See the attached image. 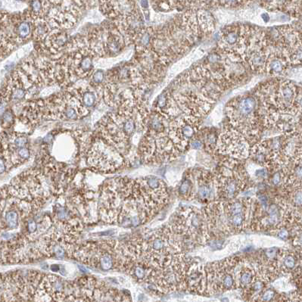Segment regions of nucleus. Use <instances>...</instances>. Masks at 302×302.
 Returning a JSON list of instances; mask_svg holds the SVG:
<instances>
[{
  "label": "nucleus",
  "instance_id": "nucleus-1",
  "mask_svg": "<svg viewBox=\"0 0 302 302\" xmlns=\"http://www.w3.org/2000/svg\"><path fill=\"white\" fill-rule=\"evenodd\" d=\"M262 125L283 134L301 131V88L289 80L277 79L255 91Z\"/></svg>",
  "mask_w": 302,
  "mask_h": 302
},
{
  "label": "nucleus",
  "instance_id": "nucleus-2",
  "mask_svg": "<svg viewBox=\"0 0 302 302\" xmlns=\"http://www.w3.org/2000/svg\"><path fill=\"white\" fill-rule=\"evenodd\" d=\"M226 111L231 127L242 134L248 143H256L263 126L257 97L251 95L236 97L229 102Z\"/></svg>",
  "mask_w": 302,
  "mask_h": 302
},
{
  "label": "nucleus",
  "instance_id": "nucleus-3",
  "mask_svg": "<svg viewBox=\"0 0 302 302\" xmlns=\"http://www.w3.org/2000/svg\"><path fill=\"white\" fill-rule=\"evenodd\" d=\"M218 200L228 201L245 191L249 177L240 160L227 157L221 161L213 175Z\"/></svg>",
  "mask_w": 302,
  "mask_h": 302
},
{
  "label": "nucleus",
  "instance_id": "nucleus-4",
  "mask_svg": "<svg viewBox=\"0 0 302 302\" xmlns=\"http://www.w3.org/2000/svg\"><path fill=\"white\" fill-rule=\"evenodd\" d=\"M253 30L254 27L241 23L224 27L218 35V51L230 60L245 63V53L251 42Z\"/></svg>",
  "mask_w": 302,
  "mask_h": 302
},
{
  "label": "nucleus",
  "instance_id": "nucleus-5",
  "mask_svg": "<svg viewBox=\"0 0 302 302\" xmlns=\"http://www.w3.org/2000/svg\"><path fill=\"white\" fill-rule=\"evenodd\" d=\"M170 226L178 236H184L200 245H204L211 239L204 211L196 207H189L180 211Z\"/></svg>",
  "mask_w": 302,
  "mask_h": 302
},
{
  "label": "nucleus",
  "instance_id": "nucleus-6",
  "mask_svg": "<svg viewBox=\"0 0 302 302\" xmlns=\"http://www.w3.org/2000/svg\"><path fill=\"white\" fill-rule=\"evenodd\" d=\"M201 123V118L188 115L178 116L170 120L169 138L180 153L188 147L190 141L199 132Z\"/></svg>",
  "mask_w": 302,
  "mask_h": 302
},
{
  "label": "nucleus",
  "instance_id": "nucleus-7",
  "mask_svg": "<svg viewBox=\"0 0 302 302\" xmlns=\"http://www.w3.org/2000/svg\"><path fill=\"white\" fill-rule=\"evenodd\" d=\"M216 151L226 156L242 160L249 156V143L242 134L230 127L218 137Z\"/></svg>",
  "mask_w": 302,
  "mask_h": 302
},
{
  "label": "nucleus",
  "instance_id": "nucleus-8",
  "mask_svg": "<svg viewBox=\"0 0 302 302\" xmlns=\"http://www.w3.org/2000/svg\"><path fill=\"white\" fill-rule=\"evenodd\" d=\"M88 163L93 168L102 172H113L124 164L121 155L113 146L100 142L93 146L88 155Z\"/></svg>",
  "mask_w": 302,
  "mask_h": 302
},
{
  "label": "nucleus",
  "instance_id": "nucleus-9",
  "mask_svg": "<svg viewBox=\"0 0 302 302\" xmlns=\"http://www.w3.org/2000/svg\"><path fill=\"white\" fill-rule=\"evenodd\" d=\"M181 290H187L200 295L207 294V271L205 265H191L186 270Z\"/></svg>",
  "mask_w": 302,
  "mask_h": 302
},
{
  "label": "nucleus",
  "instance_id": "nucleus-10",
  "mask_svg": "<svg viewBox=\"0 0 302 302\" xmlns=\"http://www.w3.org/2000/svg\"><path fill=\"white\" fill-rule=\"evenodd\" d=\"M290 65H292V63L287 55L280 49L271 44L267 56L265 74L272 77H279L285 74Z\"/></svg>",
  "mask_w": 302,
  "mask_h": 302
},
{
  "label": "nucleus",
  "instance_id": "nucleus-11",
  "mask_svg": "<svg viewBox=\"0 0 302 302\" xmlns=\"http://www.w3.org/2000/svg\"><path fill=\"white\" fill-rule=\"evenodd\" d=\"M200 0H153V6L160 12L200 9Z\"/></svg>",
  "mask_w": 302,
  "mask_h": 302
},
{
  "label": "nucleus",
  "instance_id": "nucleus-12",
  "mask_svg": "<svg viewBox=\"0 0 302 302\" xmlns=\"http://www.w3.org/2000/svg\"><path fill=\"white\" fill-rule=\"evenodd\" d=\"M197 194L199 200H210L213 194H216L213 175L208 171H204L198 176Z\"/></svg>",
  "mask_w": 302,
  "mask_h": 302
},
{
  "label": "nucleus",
  "instance_id": "nucleus-13",
  "mask_svg": "<svg viewBox=\"0 0 302 302\" xmlns=\"http://www.w3.org/2000/svg\"><path fill=\"white\" fill-rule=\"evenodd\" d=\"M178 193L183 199L191 201L196 196V184L193 178L187 177L178 187Z\"/></svg>",
  "mask_w": 302,
  "mask_h": 302
},
{
  "label": "nucleus",
  "instance_id": "nucleus-14",
  "mask_svg": "<svg viewBox=\"0 0 302 302\" xmlns=\"http://www.w3.org/2000/svg\"><path fill=\"white\" fill-rule=\"evenodd\" d=\"M15 36L17 40L26 39L31 33V24L27 19H22L15 25Z\"/></svg>",
  "mask_w": 302,
  "mask_h": 302
},
{
  "label": "nucleus",
  "instance_id": "nucleus-15",
  "mask_svg": "<svg viewBox=\"0 0 302 302\" xmlns=\"http://www.w3.org/2000/svg\"><path fill=\"white\" fill-rule=\"evenodd\" d=\"M77 74L79 76H87L91 72L94 67V62H93V59L88 56H83V58L80 59L79 62H77Z\"/></svg>",
  "mask_w": 302,
  "mask_h": 302
},
{
  "label": "nucleus",
  "instance_id": "nucleus-16",
  "mask_svg": "<svg viewBox=\"0 0 302 302\" xmlns=\"http://www.w3.org/2000/svg\"><path fill=\"white\" fill-rule=\"evenodd\" d=\"M49 42H50V47L57 51L65 47V44L68 42V36L64 33H56L50 37V40Z\"/></svg>",
  "mask_w": 302,
  "mask_h": 302
},
{
  "label": "nucleus",
  "instance_id": "nucleus-17",
  "mask_svg": "<svg viewBox=\"0 0 302 302\" xmlns=\"http://www.w3.org/2000/svg\"><path fill=\"white\" fill-rule=\"evenodd\" d=\"M203 144L205 146V149L208 152H213L216 151L217 141H218V137L213 133H207L206 134L205 138L202 140Z\"/></svg>",
  "mask_w": 302,
  "mask_h": 302
},
{
  "label": "nucleus",
  "instance_id": "nucleus-18",
  "mask_svg": "<svg viewBox=\"0 0 302 302\" xmlns=\"http://www.w3.org/2000/svg\"><path fill=\"white\" fill-rule=\"evenodd\" d=\"M34 30H33V36L36 39H40V38L44 37L48 31L47 29V24L44 21H39L35 24Z\"/></svg>",
  "mask_w": 302,
  "mask_h": 302
},
{
  "label": "nucleus",
  "instance_id": "nucleus-19",
  "mask_svg": "<svg viewBox=\"0 0 302 302\" xmlns=\"http://www.w3.org/2000/svg\"><path fill=\"white\" fill-rule=\"evenodd\" d=\"M247 0H214V5L224 8H236L242 6Z\"/></svg>",
  "mask_w": 302,
  "mask_h": 302
},
{
  "label": "nucleus",
  "instance_id": "nucleus-20",
  "mask_svg": "<svg viewBox=\"0 0 302 302\" xmlns=\"http://www.w3.org/2000/svg\"><path fill=\"white\" fill-rule=\"evenodd\" d=\"M96 98L95 94L91 91L85 92L82 96V105L86 108H91L95 104Z\"/></svg>",
  "mask_w": 302,
  "mask_h": 302
},
{
  "label": "nucleus",
  "instance_id": "nucleus-21",
  "mask_svg": "<svg viewBox=\"0 0 302 302\" xmlns=\"http://www.w3.org/2000/svg\"><path fill=\"white\" fill-rule=\"evenodd\" d=\"M275 292L272 289H265L258 297L256 301H271L275 298Z\"/></svg>",
  "mask_w": 302,
  "mask_h": 302
},
{
  "label": "nucleus",
  "instance_id": "nucleus-22",
  "mask_svg": "<svg viewBox=\"0 0 302 302\" xmlns=\"http://www.w3.org/2000/svg\"><path fill=\"white\" fill-rule=\"evenodd\" d=\"M14 114L11 110L8 109L3 112V125L4 126H9L13 123Z\"/></svg>",
  "mask_w": 302,
  "mask_h": 302
},
{
  "label": "nucleus",
  "instance_id": "nucleus-23",
  "mask_svg": "<svg viewBox=\"0 0 302 302\" xmlns=\"http://www.w3.org/2000/svg\"><path fill=\"white\" fill-rule=\"evenodd\" d=\"M104 78H105V74H104V72L102 70H98V71H96L93 74V81H94V83H97V84L102 83L103 81Z\"/></svg>",
  "mask_w": 302,
  "mask_h": 302
},
{
  "label": "nucleus",
  "instance_id": "nucleus-24",
  "mask_svg": "<svg viewBox=\"0 0 302 302\" xmlns=\"http://www.w3.org/2000/svg\"><path fill=\"white\" fill-rule=\"evenodd\" d=\"M282 182V171L281 169L275 171L274 174V176L272 178V184L274 185L277 186L281 184Z\"/></svg>",
  "mask_w": 302,
  "mask_h": 302
},
{
  "label": "nucleus",
  "instance_id": "nucleus-25",
  "mask_svg": "<svg viewBox=\"0 0 302 302\" xmlns=\"http://www.w3.org/2000/svg\"><path fill=\"white\" fill-rule=\"evenodd\" d=\"M38 224L34 220H30L27 222V229L29 233H35L37 230Z\"/></svg>",
  "mask_w": 302,
  "mask_h": 302
},
{
  "label": "nucleus",
  "instance_id": "nucleus-26",
  "mask_svg": "<svg viewBox=\"0 0 302 302\" xmlns=\"http://www.w3.org/2000/svg\"><path fill=\"white\" fill-rule=\"evenodd\" d=\"M277 232H278L277 236L280 239H284V240H286L290 236V232L288 230L287 228L280 229V230H277Z\"/></svg>",
  "mask_w": 302,
  "mask_h": 302
},
{
  "label": "nucleus",
  "instance_id": "nucleus-27",
  "mask_svg": "<svg viewBox=\"0 0 302 302\" xmlns=\"http://www.w3.org/2000/svg\"><path fill=\"white\" fill-rule=\"evenodd\" d=\"M255 175L257 177H259V178H265V177L268 176V170L266 168L262 169V170H257V171L255 172Z\"/></svg>",
  "mask_w": 302,
  "mask_h": 302
},
{
  "label": "nucleus",
  "instance_id": "nucleus-28",
  "mask_svg": "<svg viewBox=\"0 0 302 302\" xmlns=\"http://www.w3.org/2000/svg\"><path fill=\"white\" fill-rule=\"evenodd\" d=\"M6 169H7V167H6V162H5L4 159L0 157V175L4 173Z\"/></svg>",
  "mask_w": 302,
  "mask_h": 302
},
{
  "label": "nucleus",
  "instance_id": "nucleus-29",
  "mask_svg": "<svg viewBox=\"0 0 302 302\" xmlns=\"http://www.w3.org/2000/svg\"><path fill=\"white\" fill-rule=\"evenodd\" d=\"M140 4H141V6L143 9H146V10H147L148 8H149V2H148V0H141V2H140Z\"/></svg>",
  "mask_w": 302,
  "mask_h": 302
},
{
  "label": "nucleus",
  "instance_id": "nucleus-30",
  "mask_svg": "<svg viewBox=\"0 0 302 302\" xmlns=\"http://www.w3.org/2000/svg\"><path fill=\"white\" fill-rule=\"evenodd\" d=\"M262 18L264 20L265 23H268L270 21V16L267 13L263 14L262 15Z\"/></svg>",
  "mask_w": 302,
  "mask_h": 302
}]
</instances>
